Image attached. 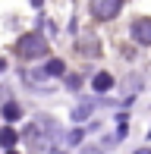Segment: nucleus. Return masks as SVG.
I'll return each instance as SVG.
<instances>
[{
  "label": "nucleus",
  "instance_id": "f257e3e1",
  "mask_svg": "<svg viewBox=\"0 0 151 154\" xmlns=\"http://www.w3.org/2000/svg\"><path fill=\"white\" fill-rule=\"evenodd\" d=\"M16 51H19L22 60H38V57L47 54V41L41 38V35H22L19 44H16Z\"/></svg>",
  "mask_w": 151,
  "mask_h": 154
},
{
  "label": "nucleus",
  "instance_id": "f03ea898",
  "mask_svg": "<svg viewBox=\"0 0 151 154\" xmlns=\"http://www.w3.org/2000/svg\"><path fill=\"white\" fill-rule=\"evenodd\" d=\"M120 6H123V0H91V16L101 19V22H110V19H116Z\"/></svg>",
  "mask_w": 151,
  "mask_h": 154
},
{
  "label": "nucleus",
  "instance_id": "7ed1b4c3",
  "mask_svg": "<svg viewBox=\"0 0 151 154\" xmlns=\"http://www.w3.org/2000/svg\"><path fill=\"white\" fill-rule=\"evenodd\" d=\"M132 38L139 41L142 47H151V19L148 16H139L132 22Z\"/></svg>",
  "mask_w": 151,
  "mask_h": 154
},
{
  "label": "nucleus",
  "instance_id": "20e7f679",
  "mask_svg": "<svg viewBox=\"0 0 151 154\" xmlns=\"http://www.w3.org/2000/svg\"><path fill=\"white\" fill-rule=\"evenodd\" d=\"M91 88H94V91H110V88H113V75L110 72H98L91 79Z\"/></svg>",
  "mask_w": 151,
  "mask_h": 154
},
{
  "label": "nucleus",
  "instance_id": "39448f33",
  "mask_svg": "<svg viewBox=\"0 0 151 154\" xmlns=\"http://www.w3.org/2000/svg\"><path fill=\"white\" fill-rule=\"evenodd\" d=\"M44 75H66V63H63V60H47Z\"/></svg>",
  "mask_w": 151,
  "mask_h": 154
},
{
  "label": "nucleus",
  "instance_id": "423d86ee",
  "mask_svg": "<svg viewBox=\"0 0 151 154\" xmlns=\"http://www.w3.org/2000/svg\"><path fill=\"white\" fill-rule=\"evenodd\" d=\"M16 145V132L13 129H0V148H13Z\"/></svg>",
  "mask_w": 151,
  "mask_h": 154
},
{
  "label": "nucleus",
  "instance_id": "0eeeda50",
  "mask_svg": "<svg viewBox=\"0 0 151 154\" xmlns=\"http://www.w3.org/2000/svg\"><path fill=\"white\" fill-rule=\"evenodd\" d=\"M3 120L6 123H16L19 120V107H16V104H6V107H3Z\"/></svg>",
  "mask_w": 151,
  "mask_h": 154
},
{
  "label": "nucleus",
  "instance_id": "6e6552de",
  "mask_svg": "<svg viewBox=\"0 0 151 154\" xmlns=\"http://www.w3.org/2000/svg\"><path fill=\"white\" fill-rule=\"evenodd\" d=\"M85 113H88V107H79V110H76V113H72V116H76V123L85 120Z\"/></svg>",
  "mask_w": 151,
  "mask_h": 154
},
{
  "label": "nucleus",
  "instance_id": "1a4fd4ad",
  "mask_svg": "<svg viewBox=\"0 0 151 154\" xmlns=\"http://www.w3.org/2000/svg\"><path fill=\"white\" fill-rule=\"evenodd\" d=\"M135 154H151V148H142V151H135Z\"/></svg>",
  "mask_w": 151,
  "mask_h": 154
},
{
  "label": "nucleus",
  "instance_id": "9d476101",
  "mask_svg": "<svg viewBox=\"0 0 151 154\" xmlns=\"http://www.w3.org/2000/svg\"><path fill=\"white\" fill-rule=\"evenodd\" d=\"M3 69H6V60H0V72H3Z\"/></svg>",
  "mask_w": 151,
  "mask_h": 154
},
{
  "label": "nucleus",
  "instance_id": "9b49d317",
  "mask_svg": "<svg viewBox=\"0 0 151 154\" xmlns=\"http://www.w3.org/2000/svg\"><path fill=\"white\" fill-rule=\"evenodd\" d=\"M6 154H16V151H13V148H6Z\"/></svg>",
  "mask_w": 151,
  "mask_h": 154
},
{
  "label": "nucleus",
  "instance_id": "f8f14e48",
  "mask_svg": "<svg viewBox=\"0 0 151 154\" xmlns=\"http://www.w3.org/2000/svg\"><path fill=\"white\" fill-rule=\"evenodd\" d=\"M85 154H98V151H85Z\"/></svg>",
  "mask_w": 151,
  "mask_h": 154
}]
</instances>
